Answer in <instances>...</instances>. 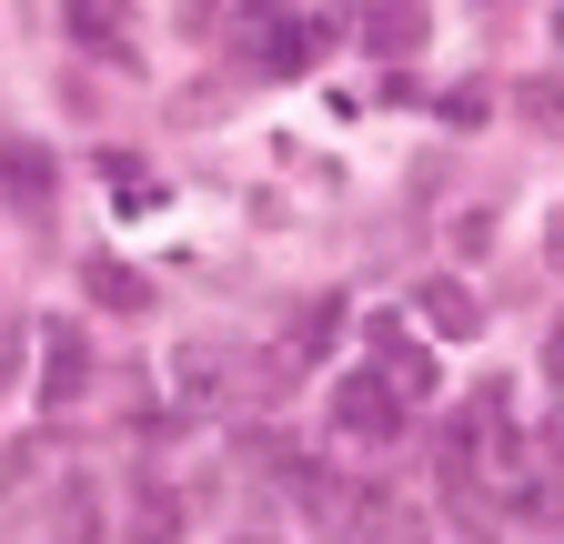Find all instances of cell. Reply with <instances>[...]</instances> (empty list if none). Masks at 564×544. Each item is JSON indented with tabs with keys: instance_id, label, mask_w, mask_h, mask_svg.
<instances>
[{
	"instance_id": "cell-3",
	"label": "cell",
	"mask_w": 564,
	"mask_h": 544,
	"mask_svg": "<svg viewBox=\"0 0 564 544\" xmlns=\"http://www.w3.org/2000/svg\"><path fill=\"white\" fill-rule=\"evenodd\" d=\"M423 323H434L444 333V344H464V333H484V303L464 293V283H444V272H434V283H423V303H413Z\"/></svg>"
},
{
	"instance_id": "cell-12",
	"label": "cell",
	"mask_w": 564,
	"mask_h": 544,
	"mask_svg": "<svg viewBox=\"0 0 564 544\" xmlns=\"http://www.w3.org/2000/svg\"><path fill=\"white\" fill-rule=\"evenodd\" d=\"M544 262H554V272H564V213H554V222H544Z\"/></svg>"
},
{
	"instance_id": "cell-5",
	"label": "cell",
	"mask_w": 564,
	"mask_h": 544,
	"mask_svg": "<svg viewBox=\"0 0 564 544\" xmlns=\"http://www.w3.org/2000/svg\"><path fill=\"white\" fill-rule=\"evenodd\" d=\"M61 21H70V41H101V51H121V41H131V0H70Z\"/></svg>"
},
{
	"instance_id": "cell-13",
	"label": "cell",
	"mask_w": 564,
	"mask_h": 544,
	"mask_svg": "<svg viewBox=\"0 0 564 544\" xmlns=\"http://www.w3.org/2000/svg\"><path fill=\"white\" fill-rule=\"evenodd\" d=\"M11 363H21V344H0V393H11Z\"/></svg>"
},
{
	"instance_id": "cell-8",
	"label": "cell",
	"mask_w": 564,
	"mask_h": 544,
	"mask_svg": "<svg viewBox=\"0 0 564 544\" xmlns=\"http://www.w3.org/2000/svg\"><path fill=\"white\" fill-rule=\"evenodd\" d=\"M514 111H524V121H544V131H554V121H564V81H524V91H514Z\"/></svg>"
},
{
	"instance_id": "cell-10",
	"label": "cell",
	"mask_w": 564,
	"mask_h": 544,
	"mask_svg": "<svg viewBox=\"0 0 564 544\" xmlns=\"http://www.w3.org/2000/svg\"><path fill=\"white\" fill-rule=\"evenodd\" d=\"M484 111H494V91H484V81H464V91H444V121H454V131H474Z\"/></svg>"
},
{
	"instance_id": "cell-11",
	"label": "cell",
	"mask_w": 564,
	"mask_h": 544,
	"mask_svg": "<svg viewBox=\"0 0 564 544\" xmlns=\"http://www.w3.org/2000/svg\"><path fill=\"white\" fill-rule=\"evenodd\" d=\"M61 544H91V494H61Z\"/></svg>"
},
{
	"instance_id": "cell-6",
	"label": "cell",
	"mask_w": 564,
	"mask_h": 544,
	"mask_svg": "<svg viewBox=\"0 0 564 544\" xmlns=\"http://www.w3.org/2000/svg\"><path fill=\"white\" fill-rule=\"evenodd\" d=\"M0 182H11L21 202H51V152H31V142H11V152H0Z\"/></svg>"
},
{
	"instance_id": "cell-2",
	"label": "cell",
	"mask_w": 564,
	"mask_h": 544,
	"mask_svg": "<svg viewBox=\"0 0 564 544\" xmlns=\"http://www.w3.org/2000/svg\"><path fill=\"white\" fill-rule=\"evenodd\" d=\"M364 51H413L423 41V0H364Z\"/></svg>"
},
{
	"instance_id": "cell-9",
	"label": "cell",
	"mask_w": 564,
	"mask_h": 544,
	"mask_svg": "<svg viewBox=\"0 0 564 544\" xmlns=\"http://www.w3.org/2000/svg\"><path fill=\"white\" fill-rule=\"evenodd\" d=\"M373 544H423V514L413 504H373Z\"/></svg>"
},
{
	"instance_id": "cell-7",
	"label": "cell",
	"mask_w": 564,
	"mask_h": 544,
	"mask_svg": "<svg viewBox=\"0 0 564 544\" xmlns=\"http://www.w3.org/2000/svg\"><path fill=\"white\" fill-rule=\"evenodd\" d=\"M91 293H101L111 313H141V303H152V283H141V272H121V262H91Z\"/></svg>"
},
{
	"instance_id": "cell-1",
	"label": "cell",
	"mask_w": 564,
	"mask_h": 544,
	"mask_svg": "<svg viewBox=\"0 0 564 544\" xmlns=\"http://www.w3.org/2000/svg\"><path fill=\"white\" fill-rule=\"evenodd\" d=\"M333 434H343V444H393V434H403V393H393L383 373H343V383H333Z\"/></svg>"
},
{
	"instance_id": "cell-4",
	"label": "cell",
	"mask_w": 564,
	"mask_h": 544,
	"mask_svg": "<svg viewBox=\"0 0 564 544\" xmlns=\"http://www.w3.org/2000/svg\"><path fill=\"white\" fill-rule=\"evenodd\" d=\"M41 353H51V373H41V393H51V403H70V393L91 383V353H82V333H70V323H51V333H41Z\"/></svg>"
}]
</instances>
